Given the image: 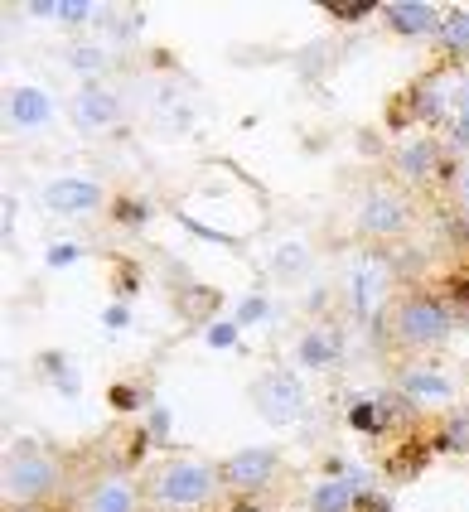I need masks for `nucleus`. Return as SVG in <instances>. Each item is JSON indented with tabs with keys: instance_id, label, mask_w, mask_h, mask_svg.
Returning a JSON list of instances; mask_svg holds the SVG:
<instances>
[{
	"instance_id": "nucleus-13",
	"label": "nucleus",
	"mask_w": 469,
	"mask_h": 512,
	"mask_svg": "<svg viewBox=\"0 0 469 512\" xmlns=\"http://www.w3.org/2000/svg\"><path fill=\"white\" fill-rule=\"evenodd\" d=\"M440 39H445V49H455V54H469V10H455V15H445V20H440Z\"/></svg>"
},
{
	"instance_id": "nucleus-21",
	"label": "nucleus",
	"mask_w": 469,
	"mask_h": 512,
	"mask_svg": "<svg viewBox=\"0 0 469 512\" xmlns=\"http://www.w3.org/2000/svg\"><path fill=\"white\" fill-rule=\"evenodd\" d=\"M73 63H78V68H102V54H97V49H78Z\"/></svg>"
},
{
	"instance_id": "nucleus-2",
	"label": "nucleus",
	"mask_w": 469,
	"mask_h": 512,
	"mask_svg": "<svg viewBox=\"0 0 469 512\" xmlns=\"http://www.w3.org/2000/svg\"><path fill=\"white\" fill-rule=\"evenodd\" d=\"M5 488H10V498H39L44 488H54V464L44 455H15L10 459V469H5Z\"/></svg>"
},
{
	"instance_id": "nucleus-5",
	"label": "nucleus",
	"mask_w": 469,
	"mask_h": 512,
	"mask_svg": "<svg viewBox=\"0 0 469 512\" xmlns=\"http://www.w3.org/2000/svg\"><path fill=\"white\" fill-rule=\"evenodd\" d=\"M44 203L54 213H88V208L102 203V194H97V184H88V179H59V184L44 189Z\"/></svg>"
},
{
	"instance_id": "nucleus-12",
	"label": "nucleus",
	"mask_w": 469,
	"mask_h": 512,
	"mask_svg": "<svg viewBox=\"0 0 469 512\" xmlns=\"http://www.w3.org/2000/svg\"><path fill=\"white\" fill-rule=\"evenodd\" d=\"M78 116H83L88 126H107V121L117 116V102H112L107 92H97V87H92V92H83V102H78Z\"/></svg>"
},
{
	"instance_id": "nucleus-20",
	"label": "nucleus",
	"mask_w": 469,
	"mask_h": 512,
	"mask_svg": "<svg viewBox=\"0 0 469 512\" xmlns=\"http://www.w3.org/2000/svg\"><path fill=\"white\" fill-rule=\"evenodd\" d=\"M402 160H407V170H411V174H421V170H426V165H431V160H436V155H431L426 145H416V150H407Z\"/></svg>"
},
{
	"instance_id": "nucleus-23",
	"label": "nucleus",
	"mask_w": 469,
	"mask_h": 512,
	"mask_svg": "<svg viewBox=\"0 0 469 512\" xmlns=\"http://www.w3.org/2000/svg\"><path fill=\"white\" fill-rule=\"evenodd\" d=\"M73 256H78V247H54V256H49V261H54V266H68Z\"/></svg>"
},
{
	"instance_id": "nucleus-17",
	"label": "nucleus",
	"mask_w": 469,
	"mask_h": 512,
	"mask_svg": "<svg viewBox=\"0 0 469 512\" xmlns=\"http://www.w3.org/2000/svg\"><path fill=\"white\" fill-rule=\"evenodd\" d=\"M324 358H334V339H305V363H324Z\"/></svg>"
},
{
	"instance_id": "nucleus-18",
	"label": "nucleus",
	"mask_w": 469,
	"mask_h": 512,
	"mask_svg": "<svg viewBox=\"0 0 469 512\" xmlns=\"http://www.w3.org/2000/svg\"><path fill=\"white\" fill-rule=\"evenodd\" d=\"M455 141H469V83H460V116H455Z\"/></svg>"
},
{
	"instance_id": "nucleus-11",
	"label": "nucleus",
	"mask_w": 469,
	"mask_h": 512,
	"mask_svg": "<svg viewBox=\"0 0 469 512\" xmlns=\"http://www.w3.org/2000/svg\"><path fill=\"white\" fill-rule=\"evenodd\" d=\"M382 300V271L378 266H358L353 271V305L358 310H373Z\"/></svg>"
},
{
	"instance_id": "nucleus-15",
	"label": "nucleus",
	"mask_w": 469,
	"mask_h": 512,
	"mask_svg": "<svg viewBox=\"0 0 469 512\" xmlns=\"http://www.w3.org/2000/svg\"><path fill=\"white\" fill-rule=\"evenodd\" d=\"M349 508V488L344 484H320L315 488V512H344Z\"/></svg>"
},
{
	"instance_id": "nucleus-19",
	"label": "nucleus",
	"mask_w": 469,
	"mask_h": 512,
	"mask_svg": "<svg viewBox=\"0 0 469 512\" xmlns=\"http://www.w3.org/2000/svg\"><path fill=\"white\" fill-rule=\"evenodd\" d=\"M54 15H63L68 25H78L83 15H92V5H83V0H68V5H54Z\"/></svg>"
},
{
	"instance_id": "nucleus-7",
	"label": "nucleus",
	"mask_w": 469,
	"mask_h": 512,
	"mask_svg": "<svg viewBox=\"0 0 469 512\" xmlns=\"http://www.w3.org/2000/svg\"><path fill=\"white\" fill-rule=\"evenodd\" d=\"M387 20L397 34H426V29H436V10L421 0H397V5H387Z\"/></svg>"
},
{
	"instance_id": "nucleus-6",
	"label": "nucleus",
	"mask_w": 469,
	"mask_h": 512,
	"mask_svg": "<svg viewBox=\"0 0 469 512\" xmlns=\"http://www.w3.org/2000/svg\"><path fill=\"white\" fill-rule=\"evenodd\" d=\"M271 469H276V455L271 450H247V455H237V459H228V484H237V488H262L266 479H271Z\"/></svg>"
},
{
	"instance_id": "nucleus-10",
	"label": "nucleus",
	"mask_w": 469,
	"mask_h": 512,
	"mask_svg": "<svg viewBox=\"0 0 469 512\" xmlns=\"http://www.w3.org/2000/svg\"><path fill=\"white\" fill-rule=\"evenodd\" d=\"M131 508H136V493H131L126 479H107L88 503V512H131Z\"/></svg>"
},
{
	"instance_id": "nucleus-8",
	"label": "nucleus",
	"mask_w": 469,
	"mask_h": 512,
	"mask_svg": "<svg viewBox=\"0 0 469 512\" xmlns=\"http://www.w3.org/2000/svg\"><path fill=\"white\" fill-rule=\"evenodd\" d=\"M54 116V102L44 97V92H34V87H20L15 97H10V121L15 126H44Z\"/></svg>"
},
{
	"instance_id": "nucleus-16",
	"label": "nucleus",
	"mask_w": 469,
	"mask_h": 512,
	"mask_svg": "<svg viewBox=\"0 0 469 512\" xmlns=\"http://www.w3.org/2000/svg\"><path fill=\"white\" fill-rule=\"evenodd\" d=\"M407 387L416 392V397H450V387H445L440 377H431V372H411Z\"/></svg>"
},
{
	"instance_id": "nucleus-1",
	"label": "nucleus",
	"mask_w": 469,
	"mask_h": 512,
	"mask_svg": "<svg viewBox=\"0 0 469 512\" xmlns=\"http://www.w3.org/2000/svg\"><path fill=\"white\" fill-rule=\"evenodd\" d=\"M208 488H213V469H208V464H194V459L170 464V469L160 474V498H165V503H179V508L204 503Z\"/></svg>"
},
{
	"instance_id": "nucleus-4",
	"label": "nucleus",
	"mask_w": 469,
	"mask_h": 512,
	"mask_svg": "<svg viewBox=\"0 0 469 512\" xmlns=\"http://www.w3.org/2000/svg\"><path fill=\"white\" fill-rule=\"evenodd\" d=\"M257 406H262L266 421H295L300 416V387H295V377H266L257 382Z\"/></svg>"
},
{
	"instance_id": "nucleus-24",
	"label": "nucleus",
	"mask_w": 469,
	"mask_h": 512,
	"mask_svg": "<svg viewBox=\"0 0 469 512\" xmlns=\"http://www.w3.org/2000/svg\"><path fill=\"white\" fill-rule=\"evenodd\" d=\"M460 199H465V208H469V170L460 174Z\"/></svg>"
},
{
	"instance_id": "nucleus-3",
	"label": "nucleus",
	"mask_w": 469,
	"mask_h": 512,
	"mask_svg": "<svg viewBox=\"0 0 469 512\" xmlns=\"http://www.w3.org/2000/svg\"><path fill=\"white\" fill-rule=\"evenodd\" d=\"M397 329H402L407 343H436V339H445L450 319H445V310H440L436 300H411L407 310L397 314Z\"/></svg>"
},
{
	"instance_id": "nucleus-9",
	"label": "nucleus",
	"mask_w": 469,
	"mask_h": 512,
	"mask_svg": "<svg viewBox=\"0 0 469 512\" xmlns=\"http://www.w3.org/2000/svg\"><path fill=\"white\" fill-rule=\"evenodd\" d=\"M358 223H363L368 232H392V228H402V203H397V199H387V194H378V199H368V203H363Z\"/></svg>"
},
{
	"instance_id": "nucleus-22",
	"label": "nucleus",
	"mask_w": 469,
	"mask_h": 512,
	"mask_svg": "<svg viewBox=\"0 0 469 512\" xmlns=\"http://www.w3.org/2000/svg\"><path fill=\"white\" fill-rule=\"evenodd\" d=\"M208 339L218 343V348H228V343H233V324H218V329H213Z\"/></svg>"
},
{
	"instance_id": "nucleus-14",
	"label": "nucleus",
	"mask_w": 469,
	"mask_h": 512,
	"mask_svg": "<svg viewBox=\"0 0 469 512\" xmlns=\"http://www.w3.org/2000/svg\"><path fill=\"white\" fill-rule=\"evenodd\" d=\"M450 107V78H436V83L421 87V112L426 116H440Z\"/></svg>"
}]
</instances>
